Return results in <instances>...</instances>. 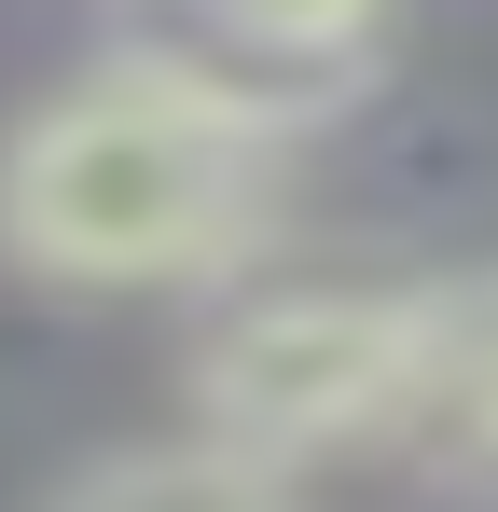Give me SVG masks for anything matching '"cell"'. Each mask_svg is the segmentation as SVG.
I'll return each instance as SVG.
<instances>
[{"label":"cell","instance_id":"1","mask_svg":"<svg viewBox=\"0 0 498 512\" xmlns=\"http://www.w3.org/2000/svg\"><path fill=\"white\" fill-rule=\"evenodd\" d=\"M277 222V139L125 56L70 70L0 139V263L56 291H208Z\"/></svg>","mask_w":498,"mask_h":512},{"label":"cell","instance_id":"2","mask_svg":"<svg viewBox=\"0 0 498 512\" xmlns=\"http://www.w3.org/2000/svg\"><path fill=\"white\" fill-rule=\"evenodd\" d=\"M402 360H415L402 277H263L236 305H208V333H194V443L291 485L319 457L388 443Z\"/></svg>","mask_w":498,"mask_h":512},{"label":"cell","instance_id":"3","mask_svg":"<svg viewBox=\"0 0 498 512\" xmlns=\"http://www.w3.org/2000/svg\"><path fill=\"white\" fill-rule=\"evenodd\" d=\"M374 42H388V0H111L125 70L208 97L222 125L277 139V153L374 84Z\"/></svg>","mask_w":498,"mask_h":512},{"label":"cell","instance_id":"4","mask_svg":"<svg viewBox=\"0 0 498 512\" xmlns=\"http://www.w3.org/2000/svg\"><path fill=\"white\" fill-rule=\"evenodd\" d=\"M374 457H402L457 512H498V263L415 291V360H402V402H388Z\"/></svg>","mask_w":498,"mask_h":512},{"label":"cell","instance_id":"5","mask_svg":"<svg viewBox=\"0 0 498 512\" xmlns=\"http://www.w3.org/2000/svg\"><path fill=\"white\" fill-rule=\"evenodd\" d=\"M42 512H305V499H291L277 471L222 457V443L166 429V443H111V457H83Z\"/></svg>","mask_w":498,"mask_h":512}]
</instances>
